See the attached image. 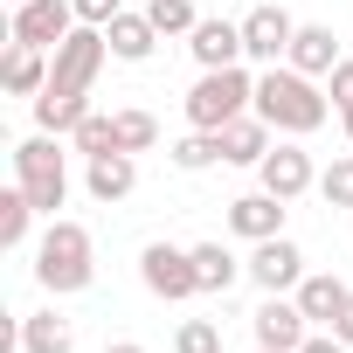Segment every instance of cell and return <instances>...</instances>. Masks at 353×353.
<instances>
[{
    "mask_svg": "<svg viewBox=\"0 0 353 353\" xmlns=\"http://www.w3.org/2000/svg\"><path fill=\"white\" fill-rule=\"evenodd\" d=\"M111 118H118V152H145L159 139V118L152 111H111Z\"/></svg>",
    "mask_w": 353,
    "mask_h": 353,
    "instance_id": "obj_26",
    "label": "cell"
},
{
    "mask_svg": "<svg viewBox=\"0 0 353 353\" xmlns=\"http://www.w3.org/2000/svg\"><path fill=\"white\" fill-rule=\"evenodd\" d=\"M14 42L28 49H63L77 35V0H28V8H14Z\"/></svg>",
    "mask_w": 353,
    "mask_h": 353,
    "instance_id": "obj_7",
    "label": "cell"
},
{
    "mask_svg": "<svg viewBox=\"0 0 353 353\" xmlns=\"http://www.w3.org/2000/svg\"><path fill=\"white\" fill-rule=\"evenodd\" d=\"M8 8H28V0H8Z\"/></svg>",
    "mask_w": 353,
    "mask_h": 353,
    "instance_id": "obj_35",
    "label": "cell"
},
{
    "mask_svg": "<svg viewBox=\"0 0 353 353\" xmlns=\"http://www.w3.org/2000/svg\"><path fill=\"white\" fill-rule=\"evenodd\" d=\"M319 194H325V208H353V152H339L319 173Z\"/></svg>",
    "mask_w": 353,
    "mask_h": 353,
    "instance_id": "obj_27",
    "label": "cell"
},
{
    "mask_svg": "<svg viewBox=\"0 0 353 353\" xmlns=\"http://www.w3.org/2000/svg\"><path fill=\"white\" fill-rule=\"evenodd\" d=\"M104 42H111V56H118V63H145V56L159 49V28H152L145 14H118V21L104 28Z\"/></svg>",
    "mask_w": 353,
    "mask_h": 353,
    "instance_id": "obj_19",
    "label": "cell"
},
{
    "mask_svg": "<svg viewBox=\"0 0 353 353\" xmlns=\"http://www.w3.org/2000/svg\"><path fill=\"white\" fill-rule=\"evenodd\" d=\"M83 188H90V201H104V208H111V201H125V194L139 188L132 152H118V145H111V152H97V159L83 166Z\"/></svg>",
    "mask_w": 353,
    "mask_h": 353,
    "instance_id": "obj_13",
    "label": "cell"
},
{
    "mask_svg": "<svg viewBox=\"0 0 353 353\" xmlns=\"http://www.w3.org/2000/svg\"><path fill=\"white\" fill-rule=\"evenodd\" d=\"M0 83H8L14 97H42V90H49V63H42V49L14 42V49H8V63H0Z\"/></svg>",
    "mask_w": 353,
    "mask_h": 353,
    "instance_id": "obj_18",
    "label": "cell"
},
{
    "mask_svg": "<svg viewBox=\"0 0 353 353\" xmlns=\"http://www.w3.org/2000/svg\"><path fill=\"white\" fill-rule=\"evenodd\" d=\"M21 353H77L70 319H56V312H28V319H21Z\"/></svg>",
    "mask_w": 353,
    "mask_h": 353,
    "instance_id": "obj_20",
    "label": "cell"
},
{
    "mask_svg": "<svg viewBox=\"0 0 353 353\" xmlns=\"http://www.w3.org/2000/svg\"><path fill=\"white\" fill-rule=\"evenodd\" d=\"M139 277L152 298L181 305V298H201V277H194V250H173V243H145L139 250Z\"/></svg>",
    "mask_w": 353,
    "mask_h": 353,
    "instance_id": "obj_6",
    "label": "cell"
},
{
    "mask_svg": "<svg viewBox=\"0 0 353 353\" xmlns=\"http://www.w3.org/2000/svg\"><path fill=\"white\" fill-rule=\"evenodd\" d=\"M270 145H277V132H270L256 111H243V118L222 125V159H229V166H263Z\"/></svg>",
    "mask_w": 353,
    "mask_h": 353,
    "instance_id": "obj_15",
    "label": "cell"
},
{
    "mask_svg": "<svg viewBox=\"0 0 353 353\" xmlns=\"http://www.w3.org/2000/svg\"><path fill=\"white\" fill-rule=\"evenodd\" d=\"M70 139H77V152H83V159H97V152H111V145H118V118L90 111V118H83V125H77Z\"/></svg>",
    "mask_w": 353,
    "mask_h": 353,
    "instance_id": "obj_25",
    "label": "cell"
},
{
    "mask_svg": "<svg viewBox=\"0 0 353 353\" xmlns=\"http://www.w3.org/2000/svg\"><path fill=\"white\" fill-rule=\"evenodd\" d=\"M339 125H346V139H353V111H339Z\"/></svg>",
    "mask_w": 353,
    "mask_h": 353,
    "instance_id": "obj_34",
    "label": "cell"
},
{
    "mask_svg": "<svg viewBox=\"0 0 353 353\" xmlns=\"http://www.w3.org/2000/svg\"><path fill=\"white\" fill-rule=\"evenodd\" d=\"M104 56H111V42H104V28H83L77 21V35L49 56V90L35 97V132H77L83 118H90V83H97V70H104Z\"/></svg>",
    "mask_w": 353,
    "mask_h": 353,
    "instance_id": "obj_1",
    "label": "cell"
},
{
    "mask_svg": "<svg viewBox=\"0 0 353 353\" xmlns=\"http://www.w3.org/2000/svg\"><path fill=\"white\" fill-rule=\"evenodd\" d=\"M332 332H339V339H346V346H353V298H346V312H339V319H332Z\"/></svg>",
    "mask_w": 353,
    "mask_h": 353,
    "instance_id": "obj_32",
    "label": "cell"
},
{
    "mask_svg": "<svg viewBox=\"0 0 353 353\" xmlns=\"http://www.w3.org/2000/svg\"><path fill=\"white\" fill-rule=\"evenodd\" d=\"M256 173H263V188H270L277 201H298L305 188H319V166H312V152H305L298 139H277V145L263 152Z\"/></svg>",
    "mask_w": 353,
    "mask_h": 353,
    "instance_id": "obj_8",
    "label": "cell"
},
{
    "mask_svg": "<svg viewBox=\"0 0 353 353\" xmlns=\"http://www.w3.org/2000/svg\"><path fill=\"white\" fill-rule=\"evenodd\" d=\"M188 49L201 70H229V63H243V21H194Z\"/></svg>",
    "mask_w": 353,
    "mask_h": 353,
    "instance_id": "obj_14",
    "label": "cell"
},
{
    "mask_svg": "<svg viewBox=\"0 0 353 353\" xmlns=\"http://www.w3.org/2000/svg\"><path fill=\"white\" fill-rule=\"evenodd\" d=\"M118 14H125L118 0H77V21H83V28H111Z\"/></svg>",
    "mask_w": 353,
    "mask_h": 353,
    "instance_id": "obj_29",
    "label": "cell"
},
{
    "mask_svg": "<svg viewBox=\"0 0 353 353\" xmlns=\"http://www.w3.org/2000/svg\"><path fill=\"white\" fill-rule=\"evenodd\" d=\"M250 277H256L263 291H298V284H305V250H298L291 236H270V243H256Z\"/></svg>",
    "mask_w": 353,
    "mask_h": 353,
    "instance_id": "obj_11",
    "label": "cell"
},
{
    "mask_svg": "<svg viewBox=\"0 0 353 353\" xmlns=\"http://www.w3.org/2000/svg\"><path fill=\"white\" fill-rule=\"evenodd\" d=\"M145 21L159 28V35H194V0H145Z\"/></svg>",
    "mask_w": 353,
    "mask_h": 353,
    "instance_id": "obj_24",
    "label": "cell"
},
{
    "mask_svg": "<svg viewBox=\"0 0 353 353\" xmlns=\"http://www.w3.org/2000/svg\"><path fill=\"white\" fill-rule=\"evenodd\" d=\"M325 97H332V111H353V63H339L325 77Z\"/></svg>",
    "mask_w": 353,
    "mask_h": 353,
    "instance_id": "obj_30",
    "label": "cell"
},
{
    "mask_svg": "<svg viewBox=\"0 0 353 353\" xmlns=\"http://www.w3.org/2000/svg\"><path fill=\"white\" fill-rule=\"evenodd\" d=\"M250 325H256V346H277V353H298L305 332H312V319H305L298 298H284V291H270V298L250 312Z\"/></svg>",
    "mask_w": 353,
    "mask_h": 353,
    "instance_id": "obj_9",
    "label": "cell"
},
{
    "mask_svg": "<svg viewBox=\"0 0 353 353\" xmlns=\"http://www.w3.org/2000/svg\"><path fill=\"white\" fill-rule=\"evenodd\" d=\"M243 270H250V263H236L222 243H194V277H201V291H229Z\"/></svg>",
    "mask_w": 353,
    "mask_h": 353,
    "instance_id": "obj_21",
    "label": "cell"
},
{
    "mask_svg": "<svg viewBox=\"0 0 353 353\" xmlns=\"http://www.w3.org/2000/svg\"><path fill=\"white\" fill-rule=\"evenodd\" d=\"M256 104V77L243 70V63H229V70H201V83L188 90V125L194 132H222L229 118H243Z\"/></svg>",
    "mask_w": 353,
    "mask_h": 353,
    "instance_id": "obj_5",
    "label": "cell"
},
{
    "mask_svg": "<svg viewBox=\"0 0 353 353\" xmlns=\"http://www.w3.org/2000/svg\"><path fill=\"white\" fill-rule=\"evenodd\" d=\"M173 353H222V325L215 319H188L173 332Z\"/></svg>",
    "mask_w": 353,
    "mask_h": 353,
    "instance_id": "obj_28",
    "label": "cell"
},
{
    "mask_svg": "<svg viewBox=\"0 0 353 353\" xmlns=\"http://www.w3.org/2000/svg\"><path fill=\"white\" fill-rule=\"evenodd\" d=\"M291 70H305V77H332L346 56H339V42H332V28H298L291 35V56H284Z\"/></svg>",
    "mask_w": 353,
    "mask_h": 353,
    "instance_id": "obj_17",
    "label": "cell"
},
{
    "mask_svg": "<svg viewBox=\"0 0 353 353\" xmlns=\"http://www.w3.org/2000/svg\"><path fill=\"white\" fill-rule=\"evenodd\" d=\"M104 353H145V346H139V339H118V346H104Z\"/></svg>",
    "mask_w": 353,
    "mask_h": 353,
    "instance_id": "obj_33",
    "label": "cell"
},
{
    "mask_svg": "<svg viewBox=\"0 0 353 353\" xmlns=\"http://www.w3.org/2000/svg\"><path fill=\"white\" fill-rule=\"evenodd\" d=\"M28 222H35V201L21 188H8V194H0V250H21L28 243Z\"/></svg>",
    "mask_w": 353,
    "mask_h": 353,
    "instance_id": "obj_22",
    "label": "cell"
},
{
    "mask_svg": "<svg viewBox=\"0 0 353 353\" xmlns=\"http://www.w3.org/2000/svg\"><path fill=\"white\" fill-rule=\"evenodd\" d=\"M256 353H277V346H256Z\"/></svg>",
    "mask_w": 353,
    "mask_h": 353,
    "instance_id": "obj_36",
    "label": "cell"
},
{
    "mask_svg": "<svg viewBox=\"0 0 353 353\" xmlns=\"http://www.w3.org/2000/svg\"><path fill=\"white\" fill-rule=\"evenodd\" d=\"M291 298H298V312H305L312 325H332V319L346 312V298H353V291H346L332 270H305V284H298Z\"/></svg>",
    "mask_w": 353,
    "mask_h": 353,
    "instance_id": "obj_16",
    "label": "cell"
},
{
    "mask_svg": "<svg viewBox=\"0 0 353 353\" xmlns=\"http://www.w3.org/2000/svg\"><path fill=\"white\" fill-rule=\"evenodd\" d=\"M14 188L35 201V215H56L70 201V159L56 152V132H35L14 145Z\"/></svg>",
    "mask_w": 353,
    "mask_h": 353,
    "instance_id": "obj_4",
    "label": "cell"
},
{
    "mask_svg": "<svg viewBox=\"0 0 353 353\" xmlns=\"http://www.w3.org/2000/svg\"><path fill=\"white\" fill-rule=\"evenodd\" d=\"M229 229L250 236V243H270V236H284V201H277L270 188H256V194L229 201Z\"/></svg>",
    "mask_w": 353,
    "mask_h": 353,
    "instance_id": "obj_12",
    "label": "cell"
},
{
    "mask_svg": "<svg viewBox=\"0 0 353 353\" xmlns=\"http://www.w3.org/2000/svg\"><path fill=\"white\" fill-rule=\"evenodd\" d=\"M222 159V132H188V139H173V166L181 173H201Z\"/></svg>",
    "mask_w": 353,
    "mask_h": 353,
    "instance_id": "obj_23",
    "label": "cell"
},
{
    "mask_svg": "<svg viewBox=\"0 0 353 353\" xmlns=\"http://www.w3.org/2000/svg\"><path fill=\"white\" fill-rule=\"evenodd\" d=\"M90 277H97L90 229H83V222H63V215H49V236L35 243V284H42L49 298H70V291H83Z\"/></svg>",
    "mask_w": 353,
    "mask_h": 353,
    "instance_id": "obj_3",
    "label": "cell"
},
{
    "mask_svg": "<svg viewBox=\"0 0 353 353\" xmlns=\"http://www.w3.org/2000/svg\"><path fill=\"white\" fill-rule=\"evenodd\" d=\"M298 353H346V339H339V332H305Z\"/></svg>",
    "mask_w": 353,
    "mask_h": 353,
    "instance_id": "obj_31",
    "label": "cell"
},
{
    "mask_svg": "<svg viewBox=\"0 0 353 353\" xmlns=\"http://www.w3.org/2000/svg\"><path fill=\"white\" fill-rule=\"evenodd\" d=\"M250 111H256L277 139H305V132L325 125L332 97L319 90V77H305V70H291V63H284V70L270 63V70L256 77V104H250Z\"/></svg>",
    "mask_w": 353,
    "mask_h": 353,
    "instance_id": "obj_2",
    "label": "cell"
},
{
    "mask_svg": "<svg viewBox=\"0 0 353 353\" xmlns=\"http://www.w3.org/2000/svg\"><path fill=\"white\" fill-rule=\"evenodd\" d=\"M291 35H298V21L284 8H250L243 14V56L250 63H284L291 56Z\"/></svg>",
    "mask_w": 353,
    "mask_h": 353,
    "instance_id": "obj_10",
    "label": "cell"
}]
</instances>
